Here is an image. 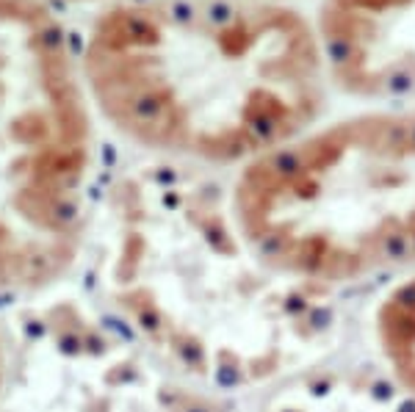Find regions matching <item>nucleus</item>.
I'll use <instances>...</instances> for the list:
<instances>
[{
    "mask_svg": "<svg viewBox=\"0 0 415 412\" xmlns=\"http://www.w3.org/2000/svg\"><path fill=\"white\" fill-rule=\"evenodd\" d=\"M97 83L139 138L252 163L310 130L327 105L316 25L272 0H161L114 17Z\"/></svg>",
    "mask_w": 415,
    "mask_h": 412,
    "instance_id": "f257e3e1",
    "label": "nucleus"
},
{
    "mask_svg": "<svg viewBox=\"0 0 415 412\" xmlns=\"http://www.w3.org/2000/svg\"><path fill=\"white\" fill-rule=\"evenodd\" d=\"M233 216L255 260L294 280L415 269V103L313 125L247 163Z\"/></svg>",
    "mask_w": 415,
    "mask_h": 412,
    "instance_id": "f03ea898",
    "label": "nucleus"
},
{
    "mask_svg": "<svg viewBox=\"0 0 415 412\" xmlns=\"http://www.w3.org/2000/svg\"><path fill=\"white\" fill-rule=\"evenodd\" d=\"M316 34L332 86L360 100L415 103V0H324Z\"/></svg>",
    "mask_w": 415,
    "mask_h": 412,
    "instance_id": "7ed1b4c3",
    "label": "nucleus"
},
{
    "mask_svg": "<svg viewBox=\"0 0 415 412\" xmlns=\"http://www.w3.org/2000/svg\"><path fill=\"white\" fill-rule=\"evenodd\" d=\"M374 335L393 379L415 395V269L396 280L376 305Z\"/></svg>",
    "mask_w": 415,
    "mask_h": 412,
    "instance_id": "20e7f679",
    "label": "nucleus"
},
{
    "mask_svg": "<svg viewBox=\"0 0 415 412\" xmlns=\"http://www.w3.org/2000/svg\"><path fill=\"white\" fill-rule=\"evenodd\" d=\"M272 3H277V0H272Z\"/></svg>",
    "mask_w": 415,
    "mask_h": 412,
    "instance_id": "39448f33",
    "label": "nucleus"
}]
</instances>
